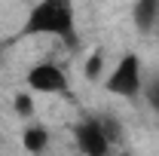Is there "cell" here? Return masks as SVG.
<instances>
[{"label":"cell","mask_w":159,"mask_h":156,"mask_svg":"<svg viewBox=\"0 0 159 156\" xmlns=\"http://www.w3.org/2000/svg\"><path fill=\"white\" fill-rule=\"evenodd\" d=\"M156 31H159V25H156Z\"/></svg>","instance_id":"obj_10"},{"label":"cell","mask_w":159,"mask_h":156,"mask_svg":"<svg viewBox=\"0 0 159 156\" xmlns=\"http://www.w3.org/2000/svg\"><path fill=\"white\" fill-rule=\"evenodd\" d=\"M74 25H77L74 0H37V6L31 9V16L25 21V34L55 37V40H64L67 46H74L77 43Z\"/></svg>","instance_id":"obj_1"},{"label":"cell","mask_w":159,"mask_h":156,"mask_svg":"<svg viewBox=\"0 0 159 156\" xmlns=\"http://www.w3.org/2000/svg\"><path fill=\"white\" fill-rule=\"evenodd\" d=\"M28 89L34 92V95H67L70 92V83H67V74H64V67L55 64V61H37L31 71H28Z\"/></svg>","instance_id":"obj_3"},{"label":"cell","mask_w":159,"mask_h":156,"mask_svg":"<svg viewBox=\"0 0 159 156\" xmlns=\"http://www.w3.org/2000/svg\"><path fill=\"white\" fill-rule=\"evenodd\" d=\"M74 141H77L80 153H89V156H104L110 147H113V141H110V135H107L101 117H89V119H83V122H77Z\"/></svg>","instance_id":"obj_4"},{"label":"cell","mask_w":159,"mask_h":156,"mask_svg":"<svg viewBox=\"0 0 159 156\" xmlns=\"http://www.w3.org/2000/svg\"><path fill=\"white\" fill-rule=\"evenodd\" d=\"M141 95L147 98V104H150V110L159 113V77H153L150 83H144V92Z\"/></svg>","instance_id":"obj_9"},{"label":"cell","mask_w":159,"mask_h":156,"mask_svg":"<svg viewBox=\"0 0 159 156\" xmlns=\"http://www.w3.org/2000/svg\"><path fill=\"white\" fill-rule=\"evenodd\" d=\"M132 21H135V28H138L141 34L156 31V25H159V0H135Z\"/></svg>","instance_id":"obj_5"},{"label":"cell","mask_w":159,"mask_h":156,"mask_svg":"<svg viewBox=\"0 0 159 156\" xmlns=\"http://www.w3.org/2000/svg\"><path fill=\"white\" fill-rule=\"evenodd\" d=\"M104 74H107V52L98 46V49H92L83 58V77L89 80V83H101Z\"/></svg>","instance_id":"obj_6"},{"label":"cell","mask_w":159,"mask_h":156,"mask_svg":"<svg viewBox=\"0 0 159 156\" xmlns=\"http://www.w3.org/2000/svg\"><path fill=\"white\" fill-rule=\"evenodd\" d=\"M21 147L31 150V153H43L49 147V129L40 126V122H31L25 132H21Z\"/></svg>","instance_id":"obj_7"},{"label":"cell","mask_w":159,"mask_h":156,"mask_svg":"<svg viewBox=\"0 0 159 156\" xmlns=\"http://www.w3.org/2000/svg\"><path fill=\"white\" fill-rule=\"evenodd\" d=\"M12 104H16V113L21 119H31L34 117V110H37V101H34V92L28 89V92H19V95L12 98Z\"/></svg>","instance_id":"obj_8"},{"label":"cell","mask_w":159,"mask_h":156,"mask_svg":"<svg viewBox=\"0 0 159 156\" xmlns=\"http://www.w3.org/2000/svg\"><path fill=\"white\" fill-rule=\"evenodd\" d=\"M104 89L116 98H138L144 92V67H141V58L135 52H125L122 58L104 74Z\"/></svg>","instance_id":"obj_2"}]
</instances>
